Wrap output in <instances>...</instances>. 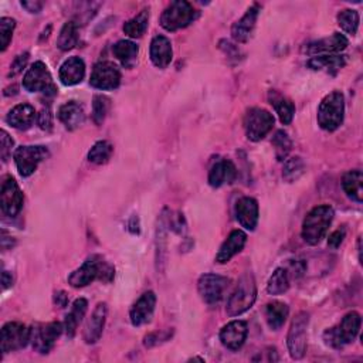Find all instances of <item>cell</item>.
<instances>
[{"label": "cell", "instance_id": "obj_1", "mask_svg": "<svg viewBox=\"0 0 363 363\" xmlns=\"http://www.w3.org/2000/svg\"><path fill=\"white\" fill-rule=\"evenodd\" d=\"M114 267L103 261L100 255L88 257L84 264L71 272L68 277V284L74 288H82L96 281L97 279L110 283L114 279Z\"/></svg>", "mask_w": 363, "mask_h": 363}, {"label": "cell", "instance_id": "obj_2", "mask_svg": "<svg viewBox=\"0 0 363 363\" xmlns=\"http://www.w3.org/2000/svg\"><path fill=\"white\" fill-rule=\"evenodd\" d=\"M335 212L331 206L322 205L314 208L302 223V238L310 246H317L326 236L329 226L333 220Z\"/></svg>", "mask_w": 363, "mask_h": 363}, {"label": "cell", "instance_id": "obj_3", "mask_svg": "<svg viewBox=\"0 0 363 363\" xmlns=\"http://www.w3.org/2000/svg\"><path fill=\"white\" fill-rule=\"evenodd\" d=\"M257 300V286L251 272H244L227 301V315L238 317L248 311Z\"/></svg>", "mask_w": 363, "mask_h": 363}, {"label": "cell", "instance_id": "obj_4", "mask_svg": "<svg viewBox=\"0 0 363 363\" xmlns=\"http://www.w3.org/2000/svg\"><path fill=\"white\" fill-rule=\"evenodd\" d=\"M345 117V98L340 91H332L319 104L318 124L324 131H336Z\"/></svg>", "mask_w": 363, "mask_h": 363}, {"label": "cell", "instance_id": "obj_5", "mask_svg": "<svg viewBox=\"0 0 363 363\" xmlns=\"http://www.w3.org/2000/svg\"><path fill=\"white\" fill-rule=\"evenodd\" d=\"M362 318L356 311L346 314L338 326L329 328L324 332V340L328 346L340 349L355 340L360 331Z\"/></svg>", "mask_w": 363, "mask_h": 363}, {"label": "cell", "instance_id": "obj_6", "mask_svg": "<svg viewBox=\"0 0 363 363\" xmlns=\"http://www.w3.org/2000/svg\"><path fill=\"white\" fill-rule=\"evenodd\" d=\"M198 18V12L185 0L172 2L160 16V26L167 32H176L188 27Z\"/></svg>", "mask_w": 363, "mask_h": 363}, {"label": "cell", "instance_id": "obj_7", "mask_svg": "<svg viewBox=\"0 0 363 363\" xmlns=\"http://www.w3.org/2000/svg\"><path fill=\"white\" fill-rule=\"evenodd\" d=\"M23 87L29 93H44L51 96L57 93L51 74L43 61H36L27 70L23 78Z\"/></svg>", "mask_w": 363, "mask_h": 363}, {"label": "cell", "instance_id": "obj_8", "mask_svg": "<svg viewBox=\"0 0 363 363\" xmlns=\"http://www.w3.org/2000/svg\"><path fill=\"white\" fill-rule=\"evenodd\" d=\"M272 127H274V117L262 108H251L244 117L246 135L253 142L264 139Z\"/></svg>", "mask_w": 363, "mask_h": 363}, {"label": "cell", "instance_id": "obj_9", "mask_svg": "<svg viewBox=\"0 0 363 363\" xmlns=\"http://www.w3.org/2000/svg\"><path fill=\"white\" fill-rule=\"evenodd\" d=\"M49 156H50L49 149L42 145L19 146L13 153L15 163L22 177H29L30 174H33L37 166Z\"/></svg>", "mask_w": 363, "mask_h": 363}, {"label": "cell", "instance_id": "obj_10", "mask_svg": "<svg viewBox=\"0 0 363 363\" xmlns=\"http://www.w3.org/2000/svg\"><path fill=\"white\" fill-rule=\"evenodd\" d=\"M310 324L308 312H298L291 322L287 345L293 359H302L307 352V328Z\"/></svg>", "mask_w": 363, "mask_h": 363}, {"label": "cell", "instance_id": "obj_11", "mask_svg": "<svg viewBox=\"0 0 363 363\" xmlns=\"http://www.w3.org/2000/svg\"><path fill=\"white\" fill-rule=\"evenodd\" d=\"M32 340V329L20 322H8L0 335V349L4 353L23 349Z\"/></svg>", "mask_w": 363, "mask_h": 363}, {"label": "cell", "instance_id": "obj_12", "mask_svg": "<svg viewBox=\"0 0 363 363\" xmlns=\"http://www.w3.org/2000/svg\"><path fill=\"white\" fill-rule=\"evenodd\" d=\"M229 286L230 280L219 274H205L198 281L199 295L209 305L219 304L224 298V293Z\"/></svg>", "mask_w": 363, "mask_h": 363}, {"label": "cell", "instance_id": "obj_13", "mask_svg": "<svg viewBox=\"0 0 363 363\" xmlns=\"http://www.w3.org/2000/svg\"><path fill=\"white\" fill-rule=\"evenodd\" d=\"M64 331V325L60 322H49V324H39L32 329V343L34 350L40 353H49L56 340Z\"/></svg>", "mask_w": 363, "mask_h": 363}, {"label": "cell", "instance_id": "obj_14", "mask_svg": "<svg viewBox=\"0 0 363 363\" xmlns=\"http://www.w3.org/2000/svg\"><path fill=\"white\" fill-rule=\"evenodd\" d=\"M23 192L13 177H6L2 184V191H0V206L2 212L6 216L15 217L20 213L23 208Z\"/></svg>", "mask_w": 363, "mask_h": 363}, {"label": "cell", "instance_id": "obj_15", "mask_svg": "<svg viewBox=\"0 0 363 363\" xmlns=\"http://www.w3.org/2000/svg\"><path fill=\"white\" fill-rule=\"evenodd\" d=\"M121 82V71L114 63L103 61L94 65L89 84L97 89H115Z\"/></svg>", "mask_w": 363, "mask_h": 363}, {"label": "cell", "instance_id": "obj_16", "mask_svg": "<svg viewBox=\"0 0 363 363\" xmlns=\"http://www.w3.org/2000/svg\"><path fill=\"white\" fill-rule=\"evenodd\" d=\"M348 47V39L340 33H333L331 37L312 42L304 47L308 56H333Z\"/></svg>", "mask_w": 363, "mask_h": 363}, {"label": "cell", "instance_id": "obj_17", "mask_svg": "<svg viewBox=\"0 0 363 363\" xmlns=\"http://www.w3.org/2000/svg\"><path fill=\"white\" fill-rule=\"evenodd\" d=\"M107 314H108L107 304L106 302L97 304V307L94 308L93 314H91V317L85 325V329H84V340L88 345H93L100 340L104 326H106Z\"/></svg>", "mask_w": 363, "mask_h": 363}, {"label": "cell", "instance_id": "obj_18", "mask_svg": "<svg viewBox=\"0 0 363 363\" xmlns=\"http://www.w3.org/2000/svg\"><path fill=\"white\" fill-rule=\"evenodd\" d=\"M247 333H248L247 322L231 321L227 325H224L223 329L220 331V340L227 349L238 350L244 345L247 339Z\"/></svg>", "mask_w": 363, "mask_h": 363}, {"label": "cell", "instance_id": "obj_19", "mask_svg": "<svg viewBox=\"0 0 363 363\" xmlns=\"http://www.w3.org/2000/svg\"><path fill=\"white\" fill-rule=\"evenodd\" d=\"M156 305V295L152 291L142 294V297L134 304L129 312V318L134 326H141L152 319Z\"/></svg>", "mask_w": 363, "mask_h": 363}, {"label": "cell", "instance_id": "obj_20", "mask_svg": "<svg viewBox=\"0 0 363 363\" xmlns=\"http://www.w3.org/2000/svg\"><path fill=\"white\" fill-rule=\"evenodd\" d=\"M258 13H260V6L254 5L246 12V15L238 22L233 25L231 36L237 43H247L251 39L257 25Z\"/></svg>", "mask_w": 363, "mask_h": 363}, {"label": "cell", "instance_id": "obj_21", "mask_svg": "<svg viewBox=\"0 0 363 363\" xmlns=\"http://www.w3.org/2000/svg\"><path fill=\"white\" fill-rule=\"evenodd\" d=\"M237 177V169L231 160L222 159L217 160L209 172V185L212 188H220L223 185H230Z\"/></svg>", "mask_w": 363, "mask_h": 363}, {"label": "cell", "instance_id": "obj_22", "mask_svg": "<svg viewBox=\"0 0 363 363\" xmlns=\"http://www.w3.org/2000/svg\"><path fill=\"white\" fill-rule=\"evenodd\" d=\"M60 81L67 85L72 87L79 84L85 77V63L79 57H70L65 60L58 71Z\"/></svg>", "mask_w": 363, "mask_h": 363}, {"label": "cell", "instance_id": "obj_23", "mask_svg": "<svg viewBox=\"0 0 363 363\" xmlns=\"http://www.w3.org/2000/svg\"><path fill=\"white\" fill-rule=\"evenodd\" d=\"M237 222L246 230L253 231L258 223V203L253 198H243L236 205Z\"/></svg>", "mask_w": 363, "mask_h": 363}, {"label": "cell", "instance_id": "obj_24", "mask_svg": "<svg viewBox=\"0 0 363 363\" xmlns=\"http://www.w3.org/2000/svg\"><path fill=\"white\" fill-rule=\"evenodd\" d=\"M151 60L155 67L165 70L172 63L173 51L170 40L165 36H155L151 42Z\"/></svg>", "mask_w": 363, "mask_h": 363}, {"label": "cell", "instance_id": "obj_25", "mask_svg": "<svg viewBox=\"0 0 363 363\" xmlns=\"http://www.w3.org/2000/svg\"><path fill=\"white\" fill-rule=\"evenodd\" d=\"M247 241V236L244 231L241 230H234L229 234V237L226 238V241L222 244L217 255H216V261L219 264H226L229 262L234 255H237L246 246Z\"/></svg>", "mask_w": 363, "mask_h": 363}, {"label": "cell", "instance_id": "obj_26", "mask_svg": "<svg viewBox=\"0 0 363 363\" xmlns=\"http://www.w3.org/2000/svg\"><path fill=\"white\" fill-rule=\"evenodd\" d=\"M57 115H58V120L68 131H74L79 128L85 121L84 108L75 101H68L64 106H61Z\"/></svg>", "mask_w": 363, "mask_h": 363}, {"label": "cell", "instance_id": "obj_27", "mask_svg": "<svg viewBox=\"0 0 363 363\" xmlns=\"http://www.w3.org/2000/svg\"><path fill=\"white\" fill-rule=\"evenodd\" d=\"M36 118V111L30 104H19L8 114V124L16 129H29Z\"/></svg>", "mask_w": 363, "mask_h": 363}, {"label": "cell", "instance_id": "obj_28", "mask_svg": "<svg viewBox=\"0 0 363 363\" xmlns=\"http://www.w3.org/2000/svg\"><path fill=\"white\" fill-rule=\"evenodd\" d=\"M268 100H269V104L274 107L276 113L279 114L280 121L284 125H290L293 122L294 114H295V106L293 104V101L288 100L287 97H284L283 94H280L279 91H269Z\"/></svg>", "mask_w": 363, "mask_h": 363}, {"label": "cell", "instance_id": "obj_29", "mask_svg": "<svg viewBox=\"0 0 363 363\" xmlns=\"http://www.w3.org/2000/svg\"><path fill=\"white\" fill-rule=\"evenodd\" d=\"M342 188L349 199L356 203L363 200V174L359 169L349 170L342 179Z\"/></svg>", "mask_w": 363, "mask_h": 363}, {"label": "cell", "instance_id": "obj_30", "mask_svg": "<svg viewBox=\"0 0 363 363\" xmlns=\"http://www.w3.org/2000/svg\"><path fill=\"white\" fill-rule=\"evenodd\" d=\"M288 305L280 301H274L269 302L265 305V319L268 326L272 331H279L283 328V325L286 324L287 318H288Z\"/></svg>", "mask_w": 363, "mask_h": 363}, {"label": "cell", "instance_id": "obj_31", "mask_svg": "<svg viewBox=\"0 0 363 363\" xmlns=\"http://www.w3.org/2000/svg\"><path fill=\"white\" fill-rule=\"evenodd\" d=\"M88 310V302L87 300L84 298H78L74 301L70 312L67 314L65 317V321H64V331L67 333L68 338H72L77 332V328L78 325L81 324L82 318L85 317V312Z\"/></svg>", "mask_w": 363, "mask_h": 363}, {"label": "cell", "instance_id": "obj_32", "mask_svg": "<svg viewBox=\"0 0 363 363\" xmlns=\"http://www.w3.org/2000/svg\"><path fill=\"white\" fill-rule=\"evenodd\" d=\"M307 65L315 71H326L335 74L346 65V56H318L312 57L307 63Z\"/></svg>", "mask_w": 363, "mask_h": 363}, {"label": "cell", "instance_id": "obj_33", "mask_svg": "<svg viewBox=\"0 0 363 363\" xmlns=\"http://www.w3.org/2000/svg\"><path fill=\"white\" fill-rule=\"evenodd\" d=\"M114 56L121 61V64L127 68H132L136 63L139 49L138 46L131 40H120L113 47Z\"/></svg>", "mask_w": 363, "mask_h": 363}, {"label": "cell", "instance_id": "obj_34", "mask_svg": "<svg viewBox=\"0 0 363 363\" xmlns=\"http://www.w3.org/2000/svg\"><path fill=\"white\" fill-rule=\"evenodd\" d=\"M290 288V277L286 268H277L268 280L267 293L269 295H281Z\"/></svg>", "mask_w": 363, "mask_h": 363}, {"label": "cell", "instance_id": "obj_35", "mask_svg": "<svg viewBox=\"0 0 363 363\" xmlns=\"http://www.w3.org/2000/svg\"><path fill=\"white\" fill-rule=\"evenodd\" d=\"M149 22V11L144 9L139 15H136L134 19L128 20L124 25V33L131 39H139L145 34L148 29Z\"/></svg>", "mask_w": 363, "mask_h": 363}, {"label": "cell", "instance_id": "obj_36", "mask_svg": "<svg viewBox=\"0 0 363 363\" xmlns=\"http://www.w3.org/2000/svg\"><path fill=\"white\" fill-rule=\"evenodd\" d=\"M77 43H78V25L74 20L67 22L60 32V36L57 40V47L61 51H68V50L74 49L77 46Z\"/></svg>", "mask_w": 363, "mask_h": 363}, {"label": "cell", "instance_id": "obj_37", "mask_svg": "<svg viewBox=\"0 0 363 363\" xmlns=\"http://www.w3.org/2000/svg\"><path fill=\"white\" fill-rule=\"evenodd\" d=\"M113 152L114 148L108 141H98L88 152V160L96 165H104L110 160Z\"/></svg>", "mask_w": 363, "mask_h": 363}, {"label": "cell", "instance_id": "obj_38", "mask_svg": "<svg viewBox=\"0 0 363 363\" xmlns=\"http://www.w3.org/2000/svg\"><path fill=\"white\" fill-rule=\"evenodd\" d=\"M305 172V162L302 160L301 156H293L286 160L284 169H283V177L293 184V182L298 180Z\"/></svg>", "mask_w": 363, "mask_h": 363}, {"label": "cell", "instance_id": "obj_39", "mask_svg": "<svg viewBox=\"0 0 363 363\" xmlns=\"http://www.w3.org/2000/svg\"><path fill=\"white\" fill-rule=\"evenodd\" d=\"M359 22H360V18L356 11L345 9L338 15V25L348 34H352V36L356 34L359 29Z\"/></svg>", "mask_w": 363, "mask_h": 363}, {"label": "cell", "instance_id": "obj_40", "mask_svg": "<svg viewBox=\"0 0 363 363\" xmlns=\"http://www.w3.org/2000/svg\"><path fill=\"white\" fill-rule=\"evenodd\" d=\"M272 146H274V151H276V156L280 162L286 160L291 148H293V144H291V139L288 136L287 132L284 131H279L274 138H272Z\"/></svg>", "mask_w": 363, "mask_h": 363}, {"label": "cell", "instance_id": "obj_41", "mask_svg": "<svg viewBox=\"0 0 363 363\" xmlns=\"http://www.w3.org/2000/svg\"><path fill=\"white\" fill-rule=\"evenodd\" d=\"M111 100L106 96H94L93 100V120L97 125H101L110 111Z\"/></svg>", "mask_w": 363, "mask_h": 363}, {"label": "cell", "instance_id": "obj_42", "mask_svg": "<svg viewBox=\"0 0 363 363\" xmlns=\"http://www.w3.org/2000/svg\"><path fill=\"white\" fill-rule=\"evenodd\" d=\"M15 27H16V20L9 18L0 19V40H2V51H5L9 47Z\"/></svg>", "mask_w": 363, "mask_h": 363}, {"label": "cell", "instance_id": "obj_43", "mask_svg": "<svg viewBox=\"0 0 363 363\" xmlns=\"http://www.w3.org/2000/svg\"><path fill=\"white\" fill-rule=\"evenodd\" d=\"M13 146H15V141L9 136L6 131H2V148H0V155H2L4 162H8L9 156L12 155Z\"/></svg>", "mask_w": 363, "mask_h": 363}, {"label": "cell", "instance_id": "obj_44", "mask_svg": "<svg viewBox=\"0 0 363 363\" xmlns=\"http://www.w3.org/2000/svg\"><path fill=\"white\" fill-rule=\"evenodd\" d=\"M37 124H39L40 129L51 131V128H53V114L49 108H44V110L40 111V114L37 115Z\"/></svg>", "mask_w": 363, "mask_h": 363}, {"label": "cell", "instance_id": "obj_45", "mask_svg": "<svg viewBox=\"0 0 363 363\" xmlns=\"http://www.w3.org/2000/svg\"><path fill=\"white\" fill-rule=\"evenodd\" d=\"M29 57H30V54L26 51V53H23V54H20V56H18L16 57V60L12 63V65H11V72H9V77H15V75H18L19 72H22V70L26 67V64H27V61H29Z\"/></svg>", "mask_w": 363, "mask_h": 363}, {"label": "cell", "instance_id": "obj_46", "mask_svg": "<svg viewBox=\"0 0 363 363\" xmlns=\"http://www.w3.org/2000/svg\"><path fill=\"white\" fill-rule=\"evenodd\" d=\"M345 234H346V230H345V229H338V230H335V231L329 236V238H328V246H329L331 248L336 250V248L342 244V241H343V238H345Z\"/></svg>", "mask_w": 363, "mask_h": 363}, {"label": "cell", "instance_id": "obj_47", "mask_svg": "<svg viewBox=\"0 0 363 363\" xmlns=\"http://www.w3.org/2000/svg\"><path fill=\"white\" fill-rule=\"evenodd\" d=\"M22 6L30 12V13H40L42 9H43V4L42 2H37V0H32V2H22Z\"/></svg>", "mask_w": 363, "mask_h": 363}, {"label": "cell", "instance_id": "obj_48", "mask_svg": "<svg viewBox=\"0 0 363 363\" xmlns=\"http://www.w3.org/2000/svg\"><path fill=\"white\" fill-rule=\"evenodd\" d=\"M54 302L57 304V307L60 308H65L68 304V297L64 291H58L54 294Z\"/></svg>", "mask_w": 363, "mask_h": 363}, {"label": "cell", "instance_id": "obj_49", "mask_svg": "<svg viewBox=\"0 0 363 363\" xmlns=\"http://www.w3.org/2000/svg\"><path fill=\"white\" fill-rule=\"evenodd\" d=\"M2 284H4V290L13 286V277H12V274H9V271L2 272Z\"/></svg>", "mask_w": 363, "mask_h": 363}]
</instances>
